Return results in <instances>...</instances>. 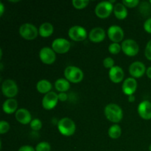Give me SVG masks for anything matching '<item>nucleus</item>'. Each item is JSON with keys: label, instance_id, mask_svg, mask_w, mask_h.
Listing matches in <instances>:
<instances>
[{"label": "nucleus", "instance_id": "f257e3e1", "mask_svg": "<svg viewBox=\"0 0 151 151\" xmlns=\"http://www.w3.org/2000/svg\"><path fill=\"white\" fill-rule=\"evenodd\" d=\"M105 116L109 121L114 123L120 122L123 117V111L120 106L115 103H110L105 107Z\"/></svg>", "mask_w": 151, "mask_h": 151}, {"label": "nucleus", "instance_id": "f03ea898", "mask_svg": "<svg viewBox=\"0 0 151 151\" xmlns=\"http://www.w3.org/2000/svg\"><path fill=\"white\" fill-rule=\"evenodd\" d=\"M58 129L63 135L69 137L75 134L76 126L72 119L69 117H63L58 122Z\"/></svg>", "mask_w": 151, "mask_h": 151}, {"label": "nucleus", "instance_id": "7ed1b4c3", "mask_svg": "<svg viewBox=\"0 0 151 151\" xmlns=\"http://www.w3.org/2000/svg\"><path fill=\"white\" fill-rule=\"evenodd\" d=\"M64 76L67 81L72 83L81 82L83 78V72L80 68L74 66H69L65 69Z\"/></svg>", "mask_w": 151, "mask_h": 151}, {"label": "nucleus", "instance_id": "20e7f679", "mask_svg": "<svg viewBox=\"0 0 151 151\" xmlns=\"http://www.w3.org/2000/svg\"><path fill=\"white\" fill-rule=\"evenodd\" d=\"M19 33L22 38L27 40H33L38 36V29L30 23L23 24L19 28Z\"/></svg>", "mask_w": 151, "mask_h": 151}, {"label": "nucleus", "instance_id": "39448f33", "mask_svg": "<svg viewBox=\"0 0 151 151\" xmlns=\"http://www.w3.org/2000/svg\"><path fill=\"white\" fill-rule=\"evenodd\" d=\"M114 10V5L109 1H100L95 7V13L100 19L109 17Z\"/></svg>", "mask_w": 151, "mask_h": 151}, {"label": "nucleus", "instance_id": "423d86ee", "mask_svg": "<svg viewBox=\"0 0 151 151\" xmlns=\"http://www.w3.org/2000/svg\"><path fill=\"white\" fill-rule=\"evenodd\" d=\"M1 91L3 94L9 98H13L18 94L19 88L14 81L10 79L5 80L1 85Z\"/></svg>", "mask_w": 151, "mask_h": 151}, {"label": "nucleus", "instance_id": "0eeeda50", "mask_svg": "<svg viewBox=\"0 0 151 151\" xmlns=\"http://www.w3.org/2000/svg\"><path fill=\"white\" fill-rule=\"evenodd\" d=\"M122 50L125 55L128 56H134L138 54L139 47L137 41L134 39H126L122 41Z\"/></svg>", "mask_w": 151, "mask_h": 151}, {"label": "nucleus", "instance_id": "6e6552de", "mask_svg": "<svg viewBox=\"0 0 151 151\" xmlns=\"http://www.w3.org/2000/svg\"><path fill=\"white\" fill-rule=\"evenodd\" d=\"M71 47V44L67 39L58 38L55 39L52 43V48L55 52L63 54L67 52Z\"/></svg>", "mask_w": 151, "mask_h": 151}, {"label": "nucleus", "instance_id": "1a4fd4ad", "mask_svg": "<svg viewBox=\"0 0 151 151\" xmlns=\"http://www.w3.org/2000/svg\"><path fill=\"white\" fill-rule=\"evenodd\" d=\"M68 34L69 38L75 41H82L87 37V32L85 28L79 25L72 27L69 29Z\"/></svg>", "mask_w": 151, "mask_h": 151}, {"label": "nucleus", "instance_id": "9d476101", "mask_svg": "<svg viewBox=\"0 0 151 151\" xmlns=\"http://www.w3.org/2000/svg\"><path fill=\"white\" fill-rule=\"evenodd\" d=\"M39 58L43 63L46 64H52L56 59L55 52L48 47H44L39 52Z\"/></svg>", "mask_w": 151, "mask_h": 151}, {"label": "nucleus", "instance_id": "9b49d317", "mask_svg": "<svg viewBox=\"0 0 151 151\" xmlns=\"http://www.w3.org/2000/svg\"><path fill=\"white\" fill-rule=\"evenodd\" d=\"M58 100V94L54 91H50L43 97L42 106L47 110H51L55 107Z\"/></svg>", "mask_w": 151, "mask_h": 151}, {"label": "nucleus", "instance_id": "f8f14e48", "mask_svg": "<svg viewBox=\"0 0 151 151\" xmlns=\"http://www.w3.org/2000/svg\"><path fill=\"white\" fill-rule=\"evenodd\" d=\"M108 36L112 41L119 43L122 41L124 38V31L122 28L117 25H112L108 29Z\"/></svg>", "mask_w": 151, "mask_h": 151}, {"label": "nucleus", "instance_id": "ddd939ff", "mask_svg": "<svg viewBox=\"0 0 151 151\" xmlns=\"http://www.w3.org/2000/svg\"><path fill=\"white\" fill-rule=\"evenodd\" d=\"M146 67L141 61H135L129 66V73L134 78H139L142 76L146 72Z\"/></svg>", "mask_w": 151, "mask_h": 151}, {"label": "nucleus", "instance_id": "4468645a", "mask_svg": "<svg viewBox=\"0 0 151 151\" xmlns=\"http://www.w3.org/2000/svg\"><path fill=\"white\" fill-rule=\"evenodd\" d=\"M137 88V82L134 78H128L124 81L122 83V91L127 95L134 94Z\"/></svg>", "mask_w": 151, "mask_h": 151}, {"label": "nucleus", "instance_id": "2eb2a0df", "mask_svg": "<svg viewBox=\"0 0 151 151\" xmlns=\"http://www.w3.org/2000/svg\"><path fill=\"white\" fill-rule=\"evenodd\" d=\"M138 113L142 119L148 120L151 119V103L148 100L141 102L138 106Z\"/></svg>", "mask_w": 151, "mask_h": 151}, {"label": "nucleus", "instance_id": "dca6fc26", "mask_svg": "<svg viewBox=\"0 0 151 151\" xmlns=\"http://www.w3.org/2000/svg\"><path fill=\"white\" fill-rule=\"evenodd\" d=\"M124 71L120 66H114L109 70V78L112 82L115 83H120L124 78Z\"/></svg>", "mask_w": 151, "mask_h": 151}, {"label": "nucleus", "instance_id": "f3484780", "mask_svg": "<svg viewBox=\"0 0 151 151\" xmlns=\"http://www.w3.org/2000/svg\"><path fill=\"white\" fill-rule=\"evenodd\" d=\"M88 37L92 42H101L106 38V32L102 27H94L90 31Z\"/></svg>", "mask_w": 151, "mask_h": 151}, {"label": "nucleus", "instance_id": "a211bd4d", "mask_svg": "<svg viewBox=\"0 0 151 151\" xmlns=\"http://www.w3.org/2000/svg\"><path fill=\"white\" fill-rule=\"evenodd\" d=\"M16 119L18 122L23 125L30 123L32 121V116L28 110L25 109H19L16 112Z\"/></svg>", "mask_w": 151, "mask_h": 151}, {"label": "nucleus", "instance_id": "6ab92c4d", "mask_svg": "<svg viewBox=\"0 0 151 151\" xmlns=\"http://www.w3.org/2000/svg\"><path fill=\"white\" fill-rule=\"evenodd\" d=\"M18 108L17 100L13 98H9L4 102L2 105V109L6 114H13L16 112Z\"/></svg>", "mask_w": 151, "mask_h": 151}, {"label": "nucleus", "instance_id": "aec40b11", "mask_svg": "<svg viewBox=\"0 0 151 151\" xmlns=\"http://www.w3.org/2000/svg\"><path fill=\"white\" fill-rule=\"evenodd\" d=\"M114 13L118 19H125L128 16V10L122 3H116L114 6Z\"/></svg>", "mask_w": 151, "mask_h": 151}, {"label": "nucleus", "instance_id": "412c9836", "mask_svg": "<svg viewBox=\"0 0 151 151\" xmlns=\"http://www.w3.org/2000/svg\"><path fill=\"white\" fill-rule=\"evenodd\" d=\"M53 31H54L53 25L50 22H44V23L41 24V26L39 27L38 33L41 37L47 38V37L50 36L53 33Z\"/></svg>", "mask_w": 151, "mask_h": 151}, {"label": "nucleus", "instance_id": "4be33fe9", "mask_svg": "<svg viewBox=\"0 0 151 151\" xmlns=\"http://www.w3.org/2000/svg\"><path fill=\"white\" fill-rule=\"evenodd\" d=\"M52 83L47 80H41L36 84V88L40 93L47 94L52 89Z\"/></svg>", "mask_w": 151, "mask_h": 151}, {"label": "nucleus", "instance_id": "5701e85b", "mask_svg": "<svg viewBox=\"0 0 151 151\" xmlns=\"http://www.w3.org/2000/svg\"><path fill=\"white\" fill-rule=\"evenodd\" d=\"M55 87L60 92H65V91L69 90V87H70V83H69V81L66 79L60 78L55 81Z\"/></svg>", "mask_w": 151, "mask_h": 151}, {"label": "nucleus", "instance_id": "b1692460", "mask_svg": "<svg viewBox=\"0 0 151 151\" xmlns=\"http://www.w3.org/2000/svg\"><path fill=\"white\" fill-rule=\"evenodd\" d=\"M122 134V130L120 126L117 124L111 125L109 129V136L111 139H117L119 138Z\"/></svg>", "mask_w": 151, "mask_h": 151}, {"label": "nucleus", "instance_id": "393cba45", "mask_svg": "<svg viewBox=\"0 0 151 151\" xmlns=\"http://www.w3.org/2000/svg\"><path fill=\"white\" fill-rule=\"evenodd\" d=\"M121 50H122V47H121V45H119V43L113 42L109 47V51L114 55L118 54Z\"/></svg>", "mask_w": 151, "mask_h": 151}, {"label": "nucleus", "instance_id": "a878e982", "mask_svg": "<svg viewBox=\"0 0 151 151\" xmlns=\"http://www.w3.org/2000/svg\"><path fill=\"white\" fill-rule=\"evenodd\" d=\"M51 147L47 142H39L35 147V151H50Z\"/></svg>", "mask_w": 151, "mask_h": 151}, {"label": "nucleus", "instance_id": "bb28decb", "mask_svg": "<svg viewBox=\"0 0 151 151\" xmlns=\"http://www.w3.org/2000/svg\"><path fill=\"white\" fill-rule=\"evenodd\" d=\"M89 3L88 0H73L72 4L77 9H82L86 7Z\"/></svg>", "mask_w": 151, "mask_h": 151}, {"label": "nucleus", "instance_id": "cd10ccee", "mask_svg": "<svg viewBox=\"0 0 151 151\" xmlns=\"http://www.w3.org/2000/svg\"><path fill=\"white\" fill-rule=\"evenodd\" d=\"M30 127L32 130L35 131H38L42 128V122L39 119H34L31 121Z\"/></svg>", "mask_w": 151, "mask_h": 151}, {"label": "nucleus", "instance_id": "c85d7f7f", "mask_svg": "<svg viewBox=\"0 0 151 151\" xmlns=\"http://www.w3.org/2000/svg\"><path fill=\"white\" fill-rule=\"evenodd\" d=\"M9 129H10V125L8 122L1 120L0 122V134H5L9 131Z\"/></svg>", "mask_w": 151, "mask_h": 151}, {"label": "nucleus", "instance_id": "c756f323", "mask_svg": "<svg viewBox=\"0 0 151 151\" xmlns=\"http://www.w3.org/2000/svg\"><path fill=\"white\" fill-rule=\"evenodd\" d=\"M139 3V0H123L122 1V4L125 6V7H134L138 5V4Z\"/></svg>", "mask_w": 151, "mask_h": 151}, {"label": "nucleus", "instance_id": "7c9ffc66", "mask_svg": "<svg viewBox=\"0 0 151 151\" xmlns=\"http://www.w3.org/2000/svg\"><path fill=\"white\" fill-rule=\"evenodd\" d=\"M103 65L106 68H108V69H111L112 67H114V60L110 57L106 58L103 60Z\"/></svg>", "mask_w": 151, "mask_h": 151}, {"label": "nucleus", "instance_id": "2f4dec72", "mask_svg": "<svg viewBox=\"0 0 151 151\" xmlns=\"http://www.w3.org/2000/svg\"><path fill=\"white\" fill-rule=\"evenodd\" d=\"M145 55V57L147 58L148 60H151V40H150V41L147 42V45H146Z\"/></svg>", "mask_w": 151, "mask_h": 151}, {"label": "nucleus", "instance_id": "473e14b6", "mask_svg": "<svg viewBox=\"0 0 151 151\" xmlns=\"http://www.w3.org/2000/svg\"><path fill=\"white\" fill-rule=\"evenodd\" d=\"M144 29L146 32L151 33V18H149L145 22Z\"/></svg>", "mask_w": 151, "mask_h": 151}, {"label": "nucleus", "instance_id": "72a5a7b5", "mask_svg": "<svg viewBox=\"0 0 151 151\" xmlns=\"http://www.w3.org/2000/svg\"><path fill=\"white\" fill-rule=\"evenodd\" d=\"M18 151H35V149L29 145L22 146Z\"/></svg>", "mask_w": 151, "mask_h": 151}, {"label": "nucleus", "instance_id": "f704fd0d", "mask_svg": "<svg viewBox=\"0 0 151 151\" xmlns=\"http://www.w3.org/2000/svg\"><path fill=\"white\" fill-rule=\"evenodd\" d=\"M67 98H68V96L65 92H60V94H58V99L60 101L64 102L67 100Z\"/></svg>", "mask_w": 151, "mask_h": 151}, {"label": "nucleus", "instance_id": "c9c22d12", "mask_svg": "<svg viewBox=\"0 0 151 151\" xmlns=\"http://www.w3.org/2000/svg\"><path fill=\"white\" fill-rule=\"evenodd\" d=\"M4 6L2 2H0V16H2L3 13H4Z\"/></svg>", "mask_w": 151, "mask_h": 151}, {"label": "nucleus", "instance_id": "e433bc0d", "mask_svg": "<svg viewBox=\"0 0 151 151\" xmlns=\"http://www.w3.org/2000/svg\"><path fill=\"white\" fill-rule=\"evenodd\" d=\"M146 74H147V77H148L150 79H151V66L147 68V69L146 70Z\"/></svg>", "mask_w": 151, "mask_h": 151}, {"label": "nucleus", "instance_id": "4c0bfd02", "mask_svg": "<svg viewBox=\"0 0 151 151\" xmlns=\"http://www.w3.org/2000/svg\"><path fill=\"white\" fill-rule=\"evenodd\" d=\"M128 100H129V102H134L135 100V97H134V94L128 96Z\"/></svg>", "mask_w": 151, "mask_h": 151}, {"label": "nucleus", "instance_id": "58836bf2", "mask_svg": "<svg viewBox=\"0 0 151 151\" xmlns=\"http://www.w3.org/2000/svg\"><path fill=\"white\" fill-rule=\"evenodd\" d=\"M110 1V2H111V4H112V3L115 2V1H114V0H111V1Z\"/></svg>", "mask_w": 151, "mask_h": 151}, {"label": "nucleus", "instance_id": "ea45409f", "mask_svg": "<svg viewBox=\"0 0 151 151\" xmlns=\"http://www.w3.org/2000/svg\"><path fill=\"white\" fill-rule=\"evenodd\" d=\"M149 150L151 151V144L150 145V146H149Z\"/></svg>", "mask_w": 151, "mask_h": 151}, {"label": "nucleus", "instance_id": "a19ab883", "mask_svg": "<svg viewBox=\"0 0 151 151\" xmlns=\"http://www.w3.org/2000/svg\"><path fill=\"white\" fill-rule=\"evenodd\" d=\"M150 4H151V0H150Z\"/></svg>", "mask_w": 151, "mask_h": 151}]
</instances>
